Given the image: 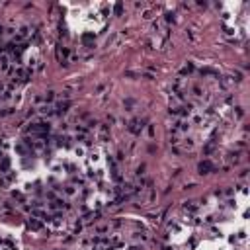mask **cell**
<instances>
[{
  "instance_id": "cell-1",
  "label": "cell",
  "mask_w": 250,
  "mask_h": 250,
  "mask_svg": "<svg viewBox=\"0 0 250 250\" xmlns=\"http://www.w3.org/2000/svg\"><path fill=\"white\" fill-rule=\"evenodd\" d=\"M29 131H31V133H47V131H49V123H35V125L29 127Z\"/></svg>"
},
{
  "instance_id": "cell-2",
  "label": "cell",
  "mask_w": 250,
  "mask_h": 250,
  "mask_svg": "<svg viewBox=\"0 0 250 250\" xmlns=\"http://www.w3.org/2000/svg\"><path fill=\"white\" fill-rule=\"evenodd\" d=\"M129 131H131V133H141V131H143V121H139V119L131 121V125H129Z\"/></svg>"
},
{
  "instance_id": "cell-3",
  "label": "cell",
  "mask_w": 250,
  "mask_h": 250,
  "mask_svg": "<svg viewBox=\"0 0 250 250\" xmlns=\"http://www.w3.org/2000/svg\"><path fill=\"white\" fill-rule=\"evenodd\" d=\"M213 170V164L209 162V160H203V162H200V172L201 174H209Z\"/></svg>"
},
{
  "instance_id": "cell-4",
  "label": "cell",
  "mask_w": 250,
  "mask_h": 250,
  "mask_svg": "<svg viewBox=\"0 0 250 250\" xmlns=\"http://www.w3.org/2000/svg\"><path fill=\"white\" fill-rule=\"evenodd\" d=\"M27 225H29V229H33V231H39V229H41V223H39L35 217H31V219H29V221H27Z\"/></svg>"
},
{
  "instance_id": "cell-5",
  "label": "cell",
  "mask_w": 250,
  "mask_h": 250,
  "mask_svg": "<svg viewBox=\"0 0 250 250\" xmlns=\"http://www.w3.org/2000/svg\"><path fill=\"white\" fill-rule=\"evenodd\" d=\"M16 76H18L20 80H27L29 70H26V69H18V70H16Z\"/></svg>"
},
{
  "instance_id": "cell-6",
  "label": "cell",
  "mask_w": 250,
  "mask_h": 250,
  "mask_svg": "<svg viewBox=\"0 0 250 250\" xmlns=\"http://www.w3.org/2000/svg\"><path fill=\"white\" fill-rule=\"evenodd\" d=\"M67 108H69V100L59 102V104H57V112H59V113H65V112H67Z\"/></svg>"
},
{
  "instance_id": "cell-7",
  "label": "cell",
  "mask_w": 250,
  "mask_h": 250,
  "mask_svg": "<svg viewBox=\"0 0 250 250\" xmlns=\"http://www.w3.org/2000/svg\"><path fill=\"white\" fill-rule=\"evenodd\" d=\"M8 168H10V160L4 158L2 164H0V172H2V174H8Z\"/></svg>"
},
{
  "instance_id": "cell-8",
  "label": "cell",
  "mask_w": 250,
  "mask_h": 250,
  "mask_svg": "<svg viewBox=\"0 0 250 250\" xmlns=\"http://www.w3.org/2000/svg\"><path fill=\"white\" fill-rule=\"evenodd\" d=\"M12 178H14L12 174H8V176H4V178L0 180V184H2V188H8V186H10V182H12Z\"/></svg>"
},
{
  "instance_id": "cell-9",
  "label": "cell",
  "mask_w": 250,
  "mask_h": 250,
  "mask_svg": "<svg viewBox=\"0 0 250 250\" xmlns=\"http://www.w3.org/2000/svg\"><path fill=\"white\" fill-rule=\"evenodd\" d=\"M0 69H2V70L8 69V57H6V55H0Z\"/></svg>"
},
{
  "instance_id": "cell-10",
  "label": "cell",
  "mask_w": 250,
  "mask_h": 250,
  "mask_svg": "<svg viewBox=\"0 0 250 250\" xmlns=\"http://www.w3.org/2000/svg\"><path fill=\"white\" fill-rule=\"evenodd\" d=\"M113 12H115V16H119V14L123 12V4H121V2H117V4L113 6Z\"/></svg>"
},
{
  "instance_id": "cell-11",
  "label": "cell",
  "mask_w": 250,
  "mask_h": 250,
  "mask_svg": "<svg viewBox=\"0 0 250 250\" xmlns=\"http://www.w3.org/2000/svg\"><path fill=\"white\" fill-rule=\"evenodd\" d=\"M166 250H172V248H166Z\"/></svg>"
}]
</instances>
